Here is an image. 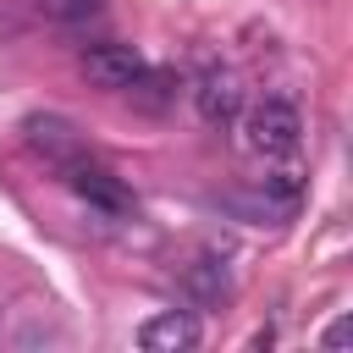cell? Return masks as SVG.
Instances as JSON below:
<instances>
[{
	"label": "cell",
	"mask_w": 353,
	"mask_h": 353,
	"mask_svg": "<svg viewBox=\"0 0 353 353\" xmlns=\"http://www.w3.org/2000/svg\"><path fill=\"white\" fill-rule=\"evenodd\" d=\"M182 292H188L193 303H204V309H221V303L232 298V270H226L215 254H193V259L182 265Z\"/></svg>",
	"instance_id": "obj_7"
},
{
	"label": "cell",
	"mask_w": 353,
	"mask_h": 353,
	"mask_svg": "<svg viewBox=\"0 0 353 353\" xmlns=\"http://www.w3.org/2000/svg\"><path fill=\"white\" fill-rule=\"evenodd\" d=\"M121 94H127V99H132L138 110L160 116V110H165V105L176 99V72H165V66H143V72H138V77H132V83H127Z\"/></svg>",
	"instance_id": "obj_8"
},
{
	"label": "cell",
	"mask_w": 353,
	"mask_h": 353,
	"mask_svg": "<svg viewBox=\"0 0 353 353\" xmlns=\"http://www.w3.org/2000/svg\"><path fill=\"white\" fill-rule=\"evenodd\" d=\"M254 193H259V199H265V204H270V210L287 221V215L303 204V171H292V165H281V171H265Z\"/></svg>",
	"instance_id": "obj_9"
},
{
	"label": "cell",
	"mask_w": 353,
	"mask_h": 353,
	"mask_svg": "<svg viewBox=\"0 0 353 353\" xmlns=\"http://www.w3.org/2000/svg\"><path fill=\"white\" fill-rule=\"evenodd\" d=\"M39 11L55 17V22H88V17L105 11V0H39Z\"/></svg>",
	"instance_id": "obj_10"
},
{
	"label": "cell",
	"mask_w": 353,
	"mask_h": 353,
	"mask_svg": "<svg viewBox=\"0 0 353 353\" xmlns=\"http://www.w3.org/2000/svg\"><path fill=\"white\" fill-rule=\"evenodd\" d=\"M83 72H88V83H99V88H127V83L143 72V55H138L132 44H88V50H83Z\"/></svg>",
	"instance_id": "obj_6"
},
{
	"label": "cell",
	"mask_w": 353,
	"mask_h": 353,
	"mask_svg": "<svg viewBox=\"0 0 353 353\" xmlns=\"http://www.w3.org/2000/svg\"><path fill=\"white\" fill-rule=\"evenodd\" d=\"M204 342V325L188 314V309H160L138 325V347L143 353H188Z\"/></svg>",
	"instance_id": "obj_5"
},
{
	"label": "cell",
	"mask_w": 353,
	"mask_h": 353,
	"mask_svg": "<svg viewBox=\"0 0 353 353\" xmlns=\"http://www.w3.org/2000/svg\"><path fill=\"white\" fill-rule=\"evenodd\" d=\"M193 110H199L204 127H232L243 116V77L226 72V66H210L193 83Z\"/></svg>",
	"instance_id": "obj_4"
},
{
	"label": "cell",
	"mask_w": 353,
	"mask_h": 353,
	"mask_svg": "<svg viewBox=\"0 0 353 353\" xmlns=\"http://www.w3.org/2000/svg\"><path fill=\"white\" fill-rule=\"evenodd\" d=\"M22 143H28L33 154H44L55 171H66L72 160H83V132H77L66 116H55V110H33V116L22 121Z\"/></svg>",
	"instance_id": "obj_3"
},
{
	"label": "cell",
	"mask_w": 353,
	"mask_h": 353,
	"mask_svg": "<svg viewBox=\"0 0 353 353\" xmlns=\"http://www.w3.org/2000/svg\"><path fill=\"white\" fill-rule=\"evenodd\" d=\"M61 176H66V188H72V193H77L83 204H94V210H105V215H132V210H138L132 188H127V182H121L116 171L94 165L88 154H83V160H72V165H66Z\"/></svg>",
	"instance_id": "obj_2"
},
{
	"label": "cell",
	"mask_w": 353,
	"mask_h": 353,
	"mask_svg": "<svg viewBox=\"0 0 353 353\" xmlns=\"http://www.w3.org/2000/svg\"><path fill=\"white\" fill-rule=\"evenodd\" d=\"M298 138H303V116H298V105L281 99V94L259 99V105L243 116V149H248V154L287 160V154L298 149Z\"/></svg>",
	"instance_id": "obj_1"
},
{
	"label": "cell",
	"mask_w": 353,
	"mask_h": 353,
	"mask_svg": "<svg viewBox=\"0 0 353 353\" xmlns=\"http://www.w3.org/2000/svg\"><path fill=\"white\" fill-rule=\"evenodd\" d=\"M347 336H353V320H331L320 342H325V347H347Z\"/></svg>",
	"instance_id": "obj_11"
}]
</instances>
